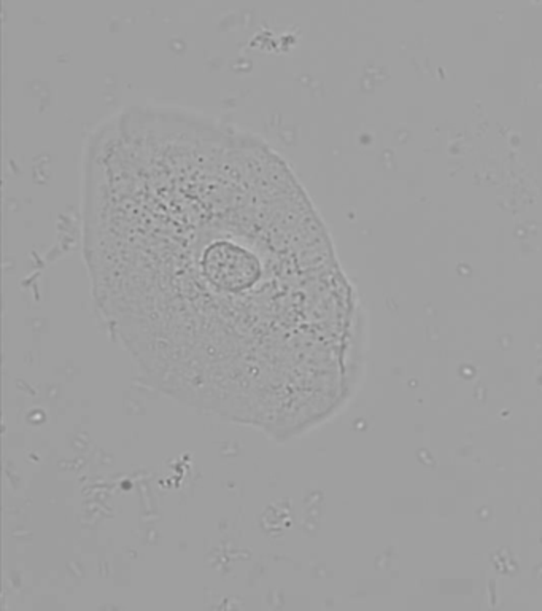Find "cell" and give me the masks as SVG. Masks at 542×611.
<instances>
[{"label":"cell","mask_w":542,"mask_h":611,"mask_svg":"<svg viewBox=\"0 0 542 611\" xmlns=\"http://www.w3.org/2000/svg\"><path fill=\"white\" fill-rule=\"evenodd\" d=\"M97 309L145 379L286 442L346 390L352 293L290 164L211 116L132 105L83 161Z\"/></svg>","instance_id":"obj_1"}]
</instances>
